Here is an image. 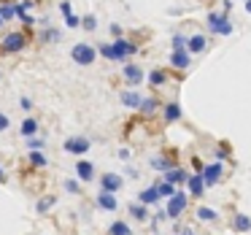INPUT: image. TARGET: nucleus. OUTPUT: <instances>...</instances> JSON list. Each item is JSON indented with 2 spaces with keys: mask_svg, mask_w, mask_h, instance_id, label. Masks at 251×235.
Wrapping results in <instances>:
<instances>
[{
  "mask_svg": "<svg viewBox=\"0 0 251 235\" xmlns=\"http://www.w3.org/2000/svg\"><path fill=\"white\" fill-rule=\"evenodd\" d=\"M0 27H3V19H0Z\"/></svg>",
  "mask_w": 251,
  "mask_h": 235,
  "instance_id": "obj_49",
  "label": "nucleus"
},
{
  "mask_svg": "<svg viewBox=\"0 0 251 235\" xmlns=\"http://www.w3.org/2000/svg\"><path fill=\"white\" fill-rule=\"evenodd\" d=\"M38 41H41V44H51V46H54V44H60V41H62V30H57V27H51V25H49V27H44L38 33Z\"/></svg>",
  "mask_w": 251,
  "mask_h": 235,
  "instance_id": "obj_25",
  "label": "nucleus"
},
{
  "mask_svg": "<svg viewBox=\"0 0 251 235\" xmlns=\"http://www.w3.org/2000/svg\"><path fill=\"white\" fill-rule=\"evenodd\" d=\"M76 179L81 181V184L95 181V165L89 162V159H78V162H76Z\"/></svg>",
  "mask_w": 251,
  "mask_h": 235,
  "instance_id": "obj_15",
  "label": "nucleus"
},
{
  "mask_svg": "<svg viewBox=\"0 0 251 235\" xmlns=\"http://www.w3.org/2000/svg\"><path fill=\"white\" fill-rule=\"evenodd\" d=\"M138 203H143V206H157V203H162V197H159V192H157V186H146V189H141L138 192Z\"/></svg>",
  "mask_w": 251,
  "mask_h": 235,
  "instance_id": "obj_20",
  "label": "nucleus"
},
{
  "mask_svg": "<svg viewBox=\"0 0 251 235\" xmlns=\"http://www.w3.org/2000/svg\"><path fill=\"white\" fill-rule=\"evenodd\" d=\"M186 35H181V33H176L173 35V41H170V44H173V52H181V49H186Z\"/></svg>",
  "mask_w": 251,
  "mask_h": 235,
  "instance_id": "obj_36",
  "label": "nucleus"
},
{
  "mask_svg": "<svg viewBox=\"0 0 251 235\" xmlns=\"http://www.w3.org/2000/svg\"><path fill=\"white\" fill-rule=\"evenodd\" d=\"M8 181V173H6V168H3V162H0V184H6Z\"/></svg>",
  "mask_w": 251,
  "mask_h": 235,
  "instance_id": "obj_44",
  "label": "nucleus"
},
{
  "mask_svg": "<svg viewBox=\"0 0 251 235\" xmlns=\"http://www.w3.org/2000/svg\"><path fill=\"white\" fill-rule=\"evenodd\" d=\"M168 184H173V186H186V179H189V170L186 168H181V165H176V168H170L168 173L162 176Z\"/></svg>",
  "mask_w": 251,
  "mask_h": 235,
  "instance_id": "obj_13",
  "label": "nucleus"
},
{
  "mask_svg": "<svg viewBox=\"0 0 251 235\" xmlns=\"http://www.w3.org/2000/svg\"><path fill=\"white\" fill-rule=\"evenodd\" d=\"M176 165H178V162H176V154L173 152H162V154H157V157H151V168L159 170L162 176L168 173L170 168H176Z\"/></svg>",
  "mask_w": 251,
  "mask_h": 235,
  "instance_id": "obj_11",
  "label": "nucleus"
},
{
  "mask_svg": "<svg viewBox=\"0 0 251 235\" xmlns=\"http://www.w3.org/2000/svg\"><path fill=\"white\" fill-rule=\"evenodd\" d=\"M19 108H22V111H33L35 105H33V100H30V98H25V95H22V98H19Z\"/></svg>",
  "mask_w": 251,
  "mask_h": 235,
  "instance_id": "obj_41",
  "label": "nucleus"
},
{
  "mask_svg": "<svg viewBox=\"0 0 251 235\" xmlns=\"http://www.w3.org/2000/svg\"><path fill=\"white\" fill-rule=\"evenodd\" d=\"M246 11H249V14H251V0H246Z\"/></svg>",
  "mask_w": 251,
  "mask_h": 235,
  "instance_id": "obj_48",
  "label": "nucleus"
},
{
  "mask_svg": "<svg viewBox=\"0 0 251 235\" xmlns=\"http://www.w3.org/2000/svg\"><path fill=\"white\" fill-rule=\"evenodd\" d=\"M195 216L200 219V222H216L219 213H216V208H211V206H197Z\"/></svg>",
  "mask_w": 251,
  "mask_h": 235,
  "instance_id": "obj_29",
  "label": "nucleus"
},
{
  "mask_svg": "<svg viewBox=\"0 0 251 235\" xmlns=\"http://www.w3.org/2000/svg\"><path fill=\"white\" fill-rule=\"evenodd\" d=\"M186 195L189 197H202L205 195V181H202L200 173H189V179H186Z\"/></svg>",
  "mask_w": 251,
  "mask_h": 235,
  "instance_id": "obj_12",
  "label": "nucleus"
},
{
  "mask_svg": "<svg viewBox=\"0 0 251 235\" xmlns=\"http://www.w3.org/2000/svg\"><path fill=\"white\" fill-rule=\"evenodd\" d=\"M108 235H132V227L127 222H122V219H116V222H111Z\"/></svg>",
  "mask_w": 251,
  "mask_h": 235,
  "instance_id": "obj_30",
  "label": "nucleus"
},
{
  "mask_svg": "<svg viewBox=\"0 0 251 235\" xmlns=\"http://www.w3.org/2000/svg\"><path fill=\"white\" fill-rule=\"evenodd\" d=\"M30 38H33L30 30H14V33H6L3 41H0V52H3V54H19V52L27 49Z\"/></svg>",
  "mask_w": 251,
  "mask_h": 235,
  "instance_id": "obj_2",
  "label": "nucleus"
},
{
  "mask_svg": "<svg viewBox=\"0 0 251 235\" xmlns=\"http://www.w3.org/2000/svg\"><path fill=\"white\" fill-rule=\"evenodd\" d=\"M122 186H125V179H122L119 173H114V170H108V173L100 176V189L103 192H122Z\"/></svg>",
  "mask_w": 251,
  "mask_h": 235,
  "instance_id": "obj_9",
  "label": "nucleus"
},
{
  "mask_svg": "<svg viewBox=\"0 0 251 235\" xmlns=\"http://www.w3.org/2000/svg\"><path fill=\"white\" fill-rule=\"evenodd\" d=\"M229 154H232V149H229L227 143H219V146H216V162H224V159H229Z\"/></svg>",
  "mask_w": 251,
  "mask_h": 235,
  "instance_id": "obj_35",
  "label": "nucleus"
},
{
  "mask_svg": "<svg viewBox=\"0 0 251 235\" xmlns=\"http://www.w3.org/2000/svg\"><path fill=\"white\" fill-rule=\"evenodd\" d=\"M0 19L3 25L17 19V0H0Z\"/></svg>",
  "mask_w": 251,
  "mask_h": 235,
  "instance_id": "obj_23",
  "label": "nucleus"
},
{
  "mask_svg": "<svg viewBox=\"0 0 251 235\" xmlns=\"http://www.w3.org/2000/svg\"><path fill=\"white\" fill-rule=\"evenodd\" d=\"M57 200H60V197H57L54 192H49V195H41L38 200H35V213H38V216H46V213H49L51 208L57 206Z\"/></svg>",
  "mask_w": 251,
  "mask_h": 235,
  "instance_id": "obj_16",
  "label": "nucleus"
},
{
  "mask_svg": "<svg viewBox=\"0 0 251 235\" xmlns=\"http://www.w3.org/2000/svg\"><path fill=\"white\" fill-rule=\"evenodd\" d=\"M119 103L125 105V108H130V111H138L141 103H143V95L135 92V89H125V92L119 95Z\"/></svg>",
  "mask_w": 251,
  "mask_h": 235,
  "instance_id": "obj_14",
  "label": "nucleus"
},
{
  "mask_svg": "<svg viewBox=\"0 0 251 235\" xmlns=\"http://www.w3.org/2000/svg\"><path fill=\"white\" fill-rule=\"evenodd\" d=\"M229 224H232V230H235L238 235H243V233H251V216H249V213H240V211H235V213H232V222H229Z\"/></svg>",
  "mask_w": 251,
  "mask_h": 235,
  "instance_id": "obj_18",
  "label": "nucleus"
},
{
  "mask_svg": "<svg viewBox=\"0 0 251 235\" xmlns=\"http://www.w3.org/2000/svg\"><path fill=\"white\" fill-rule=\"evenodd\" d=\"M200 176H202V181H205V189L208 186H216L219 181L224 179V165L222 162H208V165H202Z\"/></svg>",
  "mask_w": 251,
  "mask_h": 235,
  "instance_id": "obj_8",
  "label": "nucleus"
},
{
  "mask_svg": "<svg viewBox=\"0 0 251 235\" xmlns=\"http://www.w3.org/2000/svg\"><path fill=\"white\" fill-rule=\"evenodd\" d=\"M65 27H71V30L81 27V17H76V14H68V17H65Z\"/></svg>",
  "mask_w": 251,
  "mask_h": 235,
  "instance_id": "obj_38",
  "label": "nucleus"
},
{
  "mask_svg": "<svg viewBox=\"0 0 251 235\" xmlns=\"http://www.w3.org/2000/svg\"><path fill=\"white\" fill-rule=\"evenodd\" d=\"M122 78H125V84L130 89H135V87H141L143 84V68L141 65H135V62H125V68H122Z\"/></svg>",
  "mask_w": 251,
  "mask_h": 235,
  "instance_id": "obj_7",
  "label": "nucleus"
},
{
  "mask_svg": "<svg viewBox=\"0 0 251 235\" xmlns=\"http://www.w3.org/2000/svg\"><path fill=\"white\" fill-rule=\"evenodd\" d=\"M125 170H127V176H130V179H138V170H135V168H132V165H127V168H125Z\"/></svg>",
  "mask_w": 251,
  "mask_h": 235,
  "instance_id": "obj_46",
  "label": "nucleus"
},
{
  "mask_svg": "<svg viewBox=\"0 0 251 235\" xmlns=\"http://www.w3.org/2000/svg\"><path fill=\"white\" fill-rule=\"evenodd\" d=\"M8 127H11V119H8V114H3V111H0V132H6Z\"/></svg>",
  "mask_w": 251,
  "mask_h": 235,
  "instance_id": "obj_42",
  "label": "nucleus"
},
{
  "mask_svg": "<svg viewBox=\"0 0 251 235\" xmlns=\"http://www.w3.org/2000/svg\"><path fill=\"white\" fill-rule=\"evenodd\" d=\"M62 186H65L68 195H81V181H78V179H65V184H62Z\"/></svg>",
  "mask_w": 251,
  "mask_h": 235,
  "instance_id": "obj_33",
  "label": "nucleus"
},
{
  "mask_svg": "<svg viewBox=\"0 0 251 235\" xmlns=\"http://www.w3.org/2000/svg\"><path fill=\"white\" fill-rule=\"evenodd\" d=\"M44 146H46V138H25V149H27V152H35V149H38V152H44Z\"/></svg>",
  "mask_w": 251,
  "mask_h": 235,
  "instance_id": "obj_32",
  "label": "nucleus"
},
{
  "mask_svg": "<svg viewBox=\"0 0 251 235\" xmlns=\"http://www.w3.org/2000/svg\"><path fill=\"white\" fill-rule=\"evenodd\" d=\"M146 81H149V87H154V89L165 87V84H168V71H162V68H154V71L146 76Z\"/></svg>",
  "mask_w": 251,
  "mask_h": 235,
  "instance_id": "obj_26",
  "label": "nucleus"
},
{
  "mask_svg": "<svg viewBox=\"0 0 251 235\" xmlns=\"http://www.w3.org/2000/svg\"><path fill=\"white\" fill-rule=\"evenodd\" d=\"M181 103H176V100H170V103H162V119L168 122V125H173V122L181 119Z\"/></svg>",
  "mask_w": 251,
  "mask_h": 235,
  "instance_id": "obj_17",
  "label": "nucleus"
},
{
  "mask_svg": "<svg viewBox=\"0 0 251 235\" xmlns=\"http://www.w3.org/2000/svg\"><path fill=\"white\" fill-rule=\"evenodd\" d=\"M89 149H92V141L87 135H68L65 143H62V152L73 154V157H84Z\"/></svg>",
  "mask_w": 251,
  "mask_h": 235,
  "instance_id": "obj_6",
  "label": "nucleus"
},
{
  "mask_svg": "<svg viewBox=\"0 0 251 235\" xmlns=\"http://www.w3.org/2000/svg\"><path fill=\"white\" fill-rule=\"evenodd\" d=\"M154 186H157V192H159V197H162V200H168V197H173L176 195V192H178V186H173V184H168V181H157V184H154Z\"/></svg>",
  "mask_w": 251,
  "mask_h": 235,
  "instance_id": "obj_31",
  "label": "nucleus"
},
{
  "mask_svg": "<svg viewBox=\"0 0 251 235\" xmlns=\"http://www.w3.org/2000/svg\"><path fill=\"white\" fill-rule=\"evenodd\" d=\"M60 11H62V17L73 14V3H71V0H60Z\"/></svg>",
  "mask_w": 251,
  "mask_h": 235,
  "instance_id": "obj_40",
  "label": "nucleus"
},
{
  "mask_svg": "<svg viewBox=\"0 0 251 235\" xmlns=\"http://www.w3.org/2000/svg\"><path fill=\"white\" fill-rule=\"evenodd\" d=\"M108 33L114 35V38H122V25L119 22H111V27H108Z\"/></svg>",
  "mask_w": 251,
  "mask_h": 235,
  "instance_id": "obj_43",
  "label": "nucleus"
},
{
  "mask_svg": "<svg viewBox=\"0 0 251 235\" xmlns=\"http://www.w3.org/2000/svg\"><path fill=\"white\" fill-rule=\"evenodd\" d=\"M119 159H125V162H127V159H130V149H119Z\"/></svg>",
  "mask_w": 251,
  "mask_h": 235,
  "instance_id": "obj_45",
  "label": "nucleus"
},
{
  "mask_svg": "<svg viewBox=\"0 0 251 235\" xmlns=\"http://www.w3.org/2000/svg\"><path fill=\"white\" fill-rule=\"evenodd\" d=\"M170 65L176 68V71H186V68L192 65V54L186 49L181 52H170Z\"/></svg>",
  "mask_w": 251,
  "mask_h": 235,
  "instance_id": "obj_19",
  "label": "nucleus"
},
{
  "mask_svg": "<svg viewBox=\"0 0 251 235\" xmlns=\"http://www.w3.org/2000/svg\"><path fill=\"white\" fill-rule=\"evenodd\" d=\"M205 22L213 35H232V22H229V17L224 11H211Z\"/></svg>",
  "mask_w": 251,
  "mask_h": 235,
  "instance_id": "obj_5",
  "label": "nucleus"
},
{
  "mask_svg": "<svg viewBox=\"0 0 251 235\" xmlns=\"http://www.w3.org/2000/svg\"><path fill=\"white\" fill-rule=\"evenodd\" d=\"M35 6V0H19L17 3V17H22V14H30V8Z\"/></svg>",
  "mask_w": 251,
  "mask_h": 235,
  "instance_id": "obj_37",
  "label": "nucleus"
},
{
  "mask_svg": "<svg viewBox=\"0 0 251 235\" xmlns=\"http://www.w3.org/2000/svg\"><path fill=\"white\" fill-rule=\"evenodd\" d=\"M17 19L22 22V27H25V30H30V27L35 25V17H33V14H22V17H17Z\"/></svg>",
  "mask_w": 251,
  "mask_h": 235,
  "instance_id": "obj_39",
  "label": "nucleus"
},
{
  "mask_svg": "<svg viewBox=\"0 0 251 235\" xmlns=\"http://www.w3.org/2000/svg\"><path fill=\"white\" fill-rule=\"evenodd\" d=\"M186 208H189V195H186V192H176L173 197H168V200H165V213H168V219H181L186 213Z\"/></svg>",
  "mask_w": 251,
  "mask_h": 235,
  "instance_id": "obj_4",
  "label": "nucleus"
},
{
  "mask_svg": "<svg viewBox=\"0 0 251 235\" xmlns=\"http://www.w3.org/2000/svg\"><path fill=\"white\" fill-rule=\"evenodd\" d=\"M95 206H98L100 211H105V213H114L116 208H119V200H116L114 192H103V189H100L98 195H95Z\"/></svg>",
  "mask_w": 251,
  "mask_h": 235,
  "instance_id": "obj_10",
  "label": "nucleus"
},
{
  "mask_svg": "<svg viewBox=\"0 0 251 235\" xmlns=\"http://www.w3.org/2000/svg\"><path fill=\"white\" fill-rule=\"evenodd\" d=\"M19 132H22V138H33L35 132H38V119H33V116L22 119V125H19Z\"/></svg>",
  "mask_w": 251,
  "mask_h": 235,
  "instance_id": "obj_28",
  "label": "nucleus"
},
{
  "mask_svg": "<svg viewBox=\"0 0 251 235\" xmlns=\"http://www.w3.org/2000/svg\"><path fill=\"white\" fill-rule=\"evenodd\" d=\"M138 111H141L143 116H151V114H157V111H162V103H159V98H143V103Z\"/></svg>",
  "mask_w": 251,
  "mask_h": 235,
  "instance_id": "obj_27",
  "label": "nucleus"
},
{
  "mask_svg": "<svg viewBox=\"0 0 251 235\" xmlns=\"http://www.w3.org/2000/svg\"><path fill=\"white\" fill-rule=\"evenodd\" d=\"M27 165H30V170H46L49 168V157L35 149V152H27Z\"/></svg>",
  "mask_w": 251,
  "mask_h": 235,
  "instance_id": "obj_21",
  "label": "nucleus"
},
{
  "mask_svg": "<svg viewBox=\"0 0 251 235\" xmlns=\"http://www.w3.org/2000/svg\"><path fill=\"white\" fill-rule=\"evenodd\" d=\"M95 49H98V54H100V57H105L108 62H125V60H130L132 54H138V44L127 41L125 35H122V38H114L111 44H100V46H95Z\"/></svg>",
  "mask_w": 251,
  "mask_h": 235,
  "instance_id": "obj_1",
  "label": "nucleus"
},
{
  "mask_svg": "<svg viewBox=\"0 0 251 235\" xmlns=\"http://www.w3.org/2000/svg\"><path fill=\"white\" fill-rule=\"evenodd\" d=\"M71 60L76 62V65H81V68H89L95 60H98V49H95L92 44H87V41H81V44H73Z\"/></svg>",
  "mask_w": 251,
  "mask_h": 235,
  "instance_id": "obj_3",
  "label": "nucleus"
},
{
  "mask_svg": "<svg viewBox=\"0 0 251 235\" xmlns=\"http://www.w3.org/2000/svg\"><path fill=\"white\" fill-rule=\"evenodd\" d=\"M81 27L87 30V33H95V30H98V17H95V14H87V17H81Z\"/></svg>",
  "mask_w": 251,
  "mask_h": 235,
  "instance_id": "obj_34",
  "label": "nucleus"
},
{
  "mask_svg": "<svg viewBox=\"0 0 251 235\" xmlns=\"http://www.w3.org/2000/svg\"><path fill=\"white\" fill-rule=\"evenodd\" d=\"M130 216L135 219V222H141V224H146L149 219H151V211H149V206H143V203H130Z\"/></svg>",
  "mask_w": 251,
  "mask_h": 235,
  "instance_id": "obj_22",
  "label": "nucleus"
},
{
  "mask_svg": "<svg viewBox=\"0 0 251 235\" xmlns=\"http://www.w3.org/2000/svg\"><path fill=\"white\" fill-rule=\"evenodd\" d=\"M176 235H197V233H195V230H192V227H184V230H178V233H176Z\"/></svg>",
  "mask_w": 251,
  "mask_h": 235,
  "instance_id": "obj_47",
  "label": "nucleus"
},
{
  "mask_svg": "<svg viewBox=\"0 0 251 235\" xmlns=\"http://www.w3.org/2000/svg\"><path fill=\"white\" fill-rule=\"evenodd\" d=\"M205 46H208V38L202 33H195L186 41V52H189V54H200V52H205Z\"/></svg>",
  "mask_w": 251,
  "mask_h": 235,
  "instance_id": "obj_24",
  "label": "nucleus"
}]
</instances>
